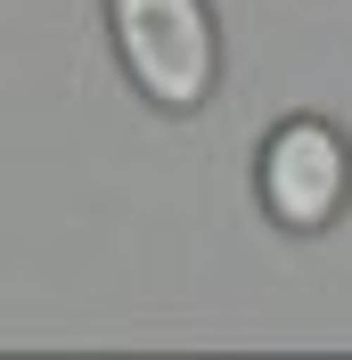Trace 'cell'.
I'll list each match as a JSON object with an SVG mask.
<instances>
[{
    "label": "cell",
    "mask_w": 352,
    "mask_h": 360,
    "mask_svg": "<svg viewBox=\"0 0 352 360\" xmlns=\"http://www.w3.org/2000/svg\"><path fill=\"white\" fill-rule=\"evenodd\" d=\"M254 180H263V213L279 229H328L352 197V148L336 123L295 115V123H279L263 139V172Z\"/></svg>",
    "instance_id": "obj_2"
},
{
    "label": "cell",
    "mask_w": 352,
    "mask_h": 360,
    "mask_svg": "<svg viewBox=\"0 0 352 360\" xmlns=\"http://www.w3.org/2000/svg\"><path fill=\"white\" fill-rule=\"evenodd\" d=\"M115 58L132 74V90L164 115H197L213 98L221 74V33L205 0H107Z\"/></svg>",
    "instance_id": "obj_1"
}]
</instances>
